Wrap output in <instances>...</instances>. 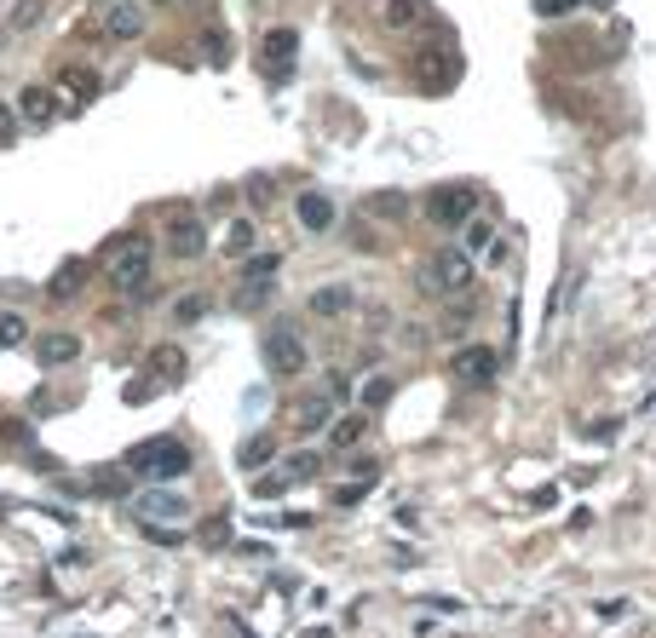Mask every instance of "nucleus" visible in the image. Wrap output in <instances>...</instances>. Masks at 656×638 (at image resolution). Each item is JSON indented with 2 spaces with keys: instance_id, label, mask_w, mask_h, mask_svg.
Instances as JSON below:
<instances>
[{
  "instance_id": "1",
  "label": "nucleus",
  "mask_w": 656,
  "mask_h": 638,
  "mask_svg": "<svg viewBox=\"0 0 656 638\" xmlns=\"http://www.w3.org/2000/svg\"><path fill=\"white\" fill-rule=\"evenodd\" d=\"M150 265H156L150 236H121V242H110V253H104V271H110V282H116L121 294H144V288H150Z\"/></svg>"
},
{
  "instance_id": "2",
  "label": "nucleus",
  "mask_w": 656,
  "mask_h": 638,
  "mask_svg": "<svg viewBox=\"0 0 656 638\" xmlns=\"http://www.w3.org/2000/svg\"><path fill=\"white\" fill-rule=\"evenodd\" d=\"M127 472H139V478H185L190 472V449L185 443H173V437L133 443V449H127Z\"/></svg>"
},
{
  "instance_id": "3",
  "label": "nucleus",
  "mask_w": 656,
  "mask_h": 638,
  "mask_svg": "<svg viewBox=\"0 0 656 638\" xmlns=\"http://www.w3.org/2000/svg\"><path fill=\"white\" fill-rule=\"evenodd\" d=\"M472 276H478V265H472L461 248H438V253H432V265H426V282H432L444 299L472 294Z\"/></svg>"
},
{
  "instance_id": "4",
  "label": "nucleus",
  "mask_w": 656,
  "mask_h": 638,
  "mask_svg": "<svg viewBox=\"0 0 656 638\" xmlns=\"http://www.w3.org/2000/svg\"><path fill=\"white\" fill-rule=\"evenodd\" d=\"M167 248H173V259H202L208 253V219L190 213V207H173L167 213Z\"/></svg>"
},
{
  "instance_id": "5",
  "label": "nucleus",
  "mask_w": 656,
  "mask_h": 638,
  "mask_svg": "<svg viewBox=\"0 0 656 638\" xmlns=\"http://www.w3.org/2000/svg\"><path fill=\"white\" fill-rule=\"evenodd\" d=\"M472 213H478V190L472 184H444V190L426 196V219L432 225H467Z\"/></svg>"
},
{
  "instance_id": "6",
  "label": "nucleus",
  "mask_w": 656,
  "mask_h": 638,
  "mask_svg": "<svg viewBox=\"0 0 656 638\" xmlns=\"http://www.w3.org/2000/svg\"><path fill=\"white\" fill-rule=\"evenodd\" d=\"M265 368L277 374V380H294L305 368V340L288 328V322H277L271 334H265Z\"/></svg>"
},
{
  "instance_id": "7",
  "label": "nucleus",
  "mask_w": 656,
  "mask_h": 638,
  "mask_svg": "<svg viewBox=\"0 0 656 638\" xmlns=\"http://www.w3.org/2000/svg\"><path fill=\"white\" fill-rule=\"evenodd\" d=\"M495 368H501V357H495L490 345H461V351L449 357V374H455L461 386H490Z\"/></svg>"
},
{
  "instance_id": "8",
  "label": "nucleus",
  "mask_w": 656,
  "mask_h": 638,
  "mask_svg": "<svg viewBox=\"0 0 656 638\" xmlns=\"http://www.w3.org/2000/svg\"><path fill=\"white\" fill-rule=\"evenodd\" d=\"M104 35H110V41H139L144 35V6L139 0H104Z\"/></svg>"
},
{
  "instance_id": "9",
  "label": "nucleus",
  "mask_w": 656,
  "mask_h": 638,
  "mask_svg": "<svg viewBox=\"0 0 656 638\" xmlns=\"http://www.w3.org/2000/svg\"><path fill=\"white\" fill-rule=\"evenodd\" d=\"M305 305H311V317L334 322V317H352V311H357V294L346 288V282H323V288L305 299Z\"/></svg>"
},
{
  "instance_id": "10",
  "label": "nucleus",
  "mask_w": 656,
  "mask_h": 638,
  "mask_svg": "<svg viewBox=\"0 0 656 638\" xmlns=\"http://www.w3.org/2000/svg\"><path fill=\"white\" fill-rule=\"evenodd\" d=\"M18 121H24V127H52V121H58V98H52L47 87H24V98H18Z\"/></svg>"
},
{
  "instance_id": "11",
  "label": "nucleus",
  "mask_w": 656,
  "mask_h": 638,
  "mask_svg": "<svg viewBox=\"0 0 656 638\" xmlns=\"http://www.w3.org/2000/svg\"><path fill=\"white\" fill-rule=\"evenodd\" d=\"M461 253H467L472 265L484 259V265H495L501 259V236H495V225H484V219H467V242H461Z\"/></svg>"
},
{
  "instance_id": "12",
  "label": "nucleus",
  "mask_w": 656,
  "mask_h": 638,
  "mask_svg": "<svg viewBox=\"0 0 656 638\" xmlns=\"http://www.w3.org/2000/svg\"><path fill=\"white\" fill-rule=\"evenodd\" d=\"M139 512L144 518H190V495H179V489H144Z\"/></svg>"
},
{
  "instance_id": "13",
  "label": "nucleus",
  "mask_w": 656,
  "mask_h": 638,
  "mask_svg": "<svg viewBox=\"0 0 656 638\" xmlns=\"http://www.w3.org/2000/svg\"><path fill=\"white\" fill-rule=\"evenodd\" d=\"M35 357H41L47 368H64V363H75V357H81V340H75V334H41Z\"/></svg>"
},
{
  "instance_id": "14",
  "label": "nucleus",
  "mask_w": 656,
  "mask_h": 638,
  "mask_svg": "<svg viewBox=\"0 0 656 638\" xmlns=\"http://www.w3.org/2000/svg\"><path fill=\"white\" fill-rule=\"evenodd\" d=\"M259 52H265V64L271 69H288V58L300 52V35H294V29H271V35L259 41Z\"/></svg>"
},
{
  "instance_id": "15",
  "label": "nucleus",
  "mask_w": 656,
  "mask_h": 638,
  "mask_svg": "<svg viewBox=\"0 0 656 638\" xmlns=\"http://www.w3.org/2000/svg\"><path fill=\"white\" fill-rule=\"evenodd\" d=\"M328 420H334V397H305L300 409H294V426H300V432H323Z\"/></svg>"
},
{
  "instance_id": "16",
  "label": "nucleus",
  "mask_w": 656,
  "mask_h": 638,
  "mask_svg": "<svg viewBox=\"0 0 656 638\" xmlns=\"http://www.w3.org/2000/svg\"><path fill=\"white\" fill-rule=\"evenodd\" d=\"M363 432H369L363 414H334V420H328V443H334V449H357Z\"/></svg>"
},
{
  "instance_id": "17",
  "label": "nucleus",
  "mask_w": 656,
  "mask_h": 638,
  "mask_svg": "<svg viewBox=\"0 0 656 638\" xmlns=\"http://www.w3.org/2000/svg\"><path fill=\"white\" fill-rule=\"evenodd\" d=\"M294 213H300L305 230H328V225H334V202H328V196H300Z\"/></svg>"
},
{
  "instance_id": "18",
  "label": "nucleus",
  "mask_w": 656,
  "mask_h": 638,
  "mask_svg": "<svg viewBox=\"0 0 656 638\" xmlns=\"http://www.w3.org/2000/svg\"><path fill=\"white\" fill-rule=\"evenodd\" d=\"M392 391H398V380H392V374H369V380H363V391H357V403H363V409H386V403H392Z\"/></svg>"
},
{
  "instance_id": "19",
  "label": "nucleus",
  "mask_w": 656,
  "mask_h": 638,
  "mask_svg": "<svg viewBox=\"0 0 656 638\" xmlns=\"http://www.w3.org/2000/svg\"><path fill=\"white\" fill-rule=\"evenodd\" d=\"M81 276H87V265L81 259H70V265H58V276H52V299H70V288H81Z\"/></svg>"
},
{
  "instance_id": "20",
  "label": "nucleus",
  "mask_w": 656,
  "mask_h": 638,
  "mask_svg": "<svg viewBox=\"0 0 656 638\" xmlns=\"http://www.w3.org/2000/svg\"><path fill=\"white\" fill-rule=\"evenodd\" d=\"M236 460H242V472H254V466H265V460H271V443H265V437H248V443L236 449Z\"/></svg>"
},
{
  "instance_id": "21",
  "label": "nucleus",
  "mask_w": 656,
  "mask_h": 638,
  "mask_svg": "<svg viewBox=\"0 0 656 638\" xmlns=\"http://www.w3.org/2000/svg\"><path fill=\"white\" fill-rule=\"evenodd\" d=\"M277 472H282L288 483H294V478H311V472H317V455H311V449H300V455H288V460H282Z\"/></svg>"
},
{
  "instance_id": "22",
  "label": "nucleus",
  "mask_w": 656,
  "mask_h": 638,
  "mask_svg": "<svg viewBox=\"0 0 656 638\" xmlns=\"http://www.w3.org/2000/svg\"><path fill=\"white\" fill-rule=\"evenodd\" d=\"M18 340H24V317L18 311H0V351H12Z\"/></svg>"
},
{
  "instance_id": "23",
  "label": "nucleus",
  "mask_w": 656,
  "mask_h": 638,
  "mask_svg": "<svg viewBox=\"0 0 656 638\" xmlns=\"http://www.w3.org/2000/svg\"><path fill=\"white\" fill-rule=\"evenodd\" d=\"M18 127H24L18 110H12V104H0V150H12V144H18Z\"/></svg>"
},
{
  "instance_id": "24",
  "label": "nucleus",
  "mask_w": 656,
  "mask_h": 638,
  "mask_svg": "<svg viewBox=\"0 0 656 638\" xmlns=\"http://www.w3.org/2000/svg\"><path fill=\"white\" fill-rule=\"evenodd\" d=\"M369 213H375V219H398V213H403V196H398V190H392V196L380 190L375 202H369Z\"/></svg>"
},
{
  "instance_id": "25",
  "label": "nucleus",
  "mask_w": 656,
  "mask_h": 638,
  "mask_svg": "<svg viewBox=\"0 0 656 638\" xmlns=\"http://www.w3.org/2000/svg\"><path fill=\"white\" fill-rule=\"evenodd\" d=\"M225 242H231V248H225V253H248V242H254V225H248V219H236V225H231V236H225Z\"/></svg>"
},
{
  "instance_id": "26",
  "label": "nucleus",
  "mask_w": 656,
  "mask_h": 638,
  "mask_svg": "<svg viewBox=\"0 0 656 638\" xmlns=\"http://www.w3.org/2000/svg\"><path fill=\"white\" fill-rule=\"evenodd\" d=\"M564 6H576V0H536V12H541V18H559Z\"/></svg>"
},
{
  "instance_id": "27",
  "label": "nucleus",
  "mask_w": 656,
  "mask_h": 638,
  "mask_svg": "<svg viewBox=\"0 0 656 638\" xmlns=\"http://www.w3.org/2000/svg\"><path fill=\"white\" fill-rule=\"evenodd\" d=\"M98 6H104V0H98Z\"/></svg>"
}]
</instances>
